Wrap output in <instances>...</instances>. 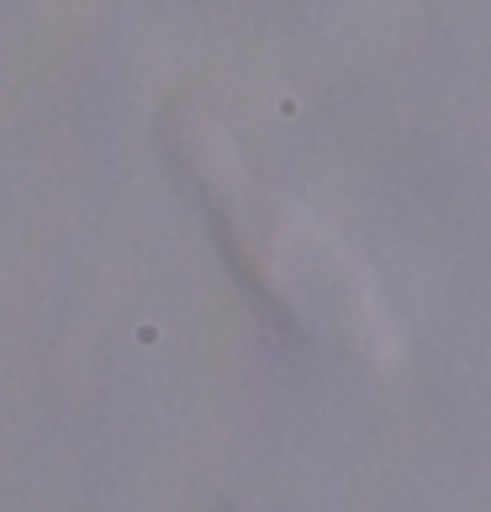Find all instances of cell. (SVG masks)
Listing matches in <instances>:
<instances>
[{"label":"cell","mask_w":491,"mask_h":512,"mask_svg":"<svg viewBox=\"0 0 491 512\" xmlns=\"http://www.w3.org/2000/svg\"><path fill=\"white\" fill-rule=\"evenodd\" d=\"M175 154L191 164V175H201L206 201L222 212V227L254 280L296 322H307L317 338H344L360 354H391L386 312L370 291V270L344 243H333L323 222L301 212L296 201L254 191L249 169L238 164L228 132L212 117H196L191 132L175 138Z\"/></svg>","instance_id":"1"}]
</instances>
